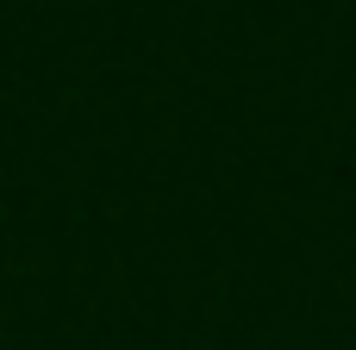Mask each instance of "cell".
Here are the masks:
<instances>
[]
</instances>
